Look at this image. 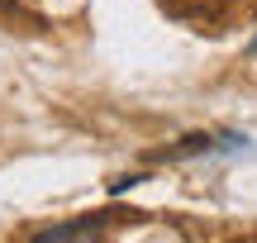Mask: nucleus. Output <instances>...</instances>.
Here are the masks:
<instances>
[{
    "instance_id": "obj_1",
    "label": "nucleus",
    "mask_w": 257,
    "mask_h": 243,
    "mask_svg": "<svg viewBox=\"0 0 257 243\" xmlns=\"http://www.w3.org/2000/svg\"><path fill=\"white\" fill-rule=\"evenodd\" d=\"M233 243H257V234H248V238H233Z\"/></svg>"
}]
</instances>
